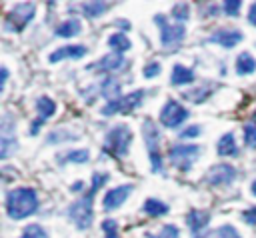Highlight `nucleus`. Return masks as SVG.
Listing matches in <instances>:
<instances>
[{
	"instance_id": "nucleus-10",
	"label": "nucleus",
	"mask_w": 256,
	"mask_h": 238,
	"mask_svg": "<svg viewBox=\"0 0 256 238\" xmlns=\"http://www.w3.org/2000/svg\"><path fill=\"white\" fill-rule=\"evenodd\" d=\"M16 150H18L16 122L12 120V114L6 112V114H2V122H0V158L6 160Z\"/></svg>"
},
{
	"instance_id": "nucleus-40",
	"label": "nucleus",
	"mask_w": 256,
	"mask_h": 238,
	"mask_svg": "<svg viewBox=\"0 0 256 238\" xmlns=\"http://www.w3.org/2000/svg\"><path fill=\"white\" fill-rule=\"evenodd\" d=\"M248 22H250L252 26H256V2L250 4V10H248Z\"/></svg>"
},
{
	"instance_id": "nucleus-33",
	"label": "nucleus",
	"mask_w": 256,
	"mask_h": 238,
	"mask_svg": "<svg viewBox=\"0 0 256 238\" xmlns=\"http://www.w3.org/2000/svg\"><path fill=\"white\" fill-rule=\"evenodd\" d=\"M102 230H104V238H120L118 234V222L114 218H106L102 220Z\"/></svg>"
},
{
	"instance_id": "nucleus-25",
	"label": "nucleus",
	"mask_w": 256,
	"mask_h": 238,
	"mask_svg": "<svg viewBox=\"0 0 256 238\" xmlns=\"http://www.w3.org/2000/svg\"><path fill=\"white\" fill-rule=\"evenodd\" d=\"M194 238H242V236L232 224H222V226L212 228V230H208L204 234H198Z\"/></svg>"
},
{
	"instance_id": "nucleus-30",
	"label": "nucleus",
	"mask_w": 256,
	"mask_h": 238,
	"mask_svg": "<svg viewBox=\"0 0 256 238\" xmlns=\"http://www.w3.org/2000/svg\"><path fill=\"white\" fill-rule=\"evenodd\" d=\"M146 238H180V228L176 224H164L160 228V232H156V234L148 232Z\"/></svg>"
},
{
	"instance_id": "nucleus-13",
	"label": "nucleus",
	"mask_w": 256,
	"mask_h": 238,
	"mask_svg": "<svg viewBox=\"0 0 256 238\" xmlns=\"http://www.w3.org/2000/svg\"><path fill=\"white\" fill-rule=\"evenodd\" d=\"M242 40H244L242 30L232 28V26L216 28V30L206 38V42H210V44H218V46H222V48H226V50L234 48V46H236L238 42H242Z\"/></svg>"
},
{
	"instance_id": "nucleus-7",
	"label": "nucleus",
	"mask_w": 256,
	"mask_h": 238,
	"mask_svg": "<svg viewBox=\"0 0 256 238\" xmlns=\"http://www.w3.org/2000/svg\"><path fill=\"white\" fill-rule=\"evenodd\" d=\"M144 96L146 92L144 90H132L128 94H124L120 100H112V102H106L102 108H100V114L102 116H114V114H130L134 112L136 108L142 106L144 102Z\"/></svg>"
},
{
	"instance_id": "nucleus-26",
	"label": "nucleus",
	"mask_w": 256,
	"mask_h": 238,
	"mask_svg": "<svg viewBox=\"0 0 256 238\" xmlns=\"http://www.w3.org/2000/svg\"><path fill=\"white\" fill-rule=\"evenodd\" d=\"M142 212L146 216H152V218L164 216V214H168V204L158 200V198H146L144 204H142Z\"/></svg>"
},
{
	"instance_id": "nucleus-18",
	"label": "nucleus",
	"mask_w": 256,
	"mask_h": 238,
	"mask_svg": "<svg viewBox=\"0 0 256 238\" xmlns=\"http://www.w3.org/2000/svg\"><path fill=\"white\" fill-rule=\"evenodd\" d=\"M216 152L218 156L222 158H236L240 156V150H238V144H236V138H234V132H226L218 138V144H216Z\"/></svg>"
},
{
	"instance_id": "nucleus-15",
	"label": "nucleus",
	"mask_w": 256,
	"mask_h": 238,
	"mask_svg": "<svg viewBox=\"0 0 256 238\" xmlns=\"http://www.w3.org/2000/svg\"><path fill=\"white\" fill-rule=\"evenodd\" d=\"M126 66V58L122 56V54H116V52H112V54H106V56H102V58H98L96 62H92V64H88V70H96V72H116V70H120V68H124Z\"/></svg>"
},
{
	"instance_id": "nucleus-16",
	"label": "nucleus",
	"mask_w": 256,
	"mask_h": 238,
	"mask_svg": "<svg viewBox=\"0 0 256 238\" xmlns=\"http://www.w3.org/2000/svg\"><path fill=\"white\" fill-rule=\"evenodd\" d=\"M86 52H88V48L82 46V44H66V46H60V48L52 50L50 56H48V62L56 64L60 60H76V58H82Z\"/></svg>"
},
{
	"instance_id": "nucleus-32",
	"label": "nucleus",
	"mask_w": 256,
	"mask_h": 238,
	"mask_svg": "<svg viewBox=\"0 0 256 238\" xmlns=\"http://www.w3.org/2000/svg\"><path fill=\"white\" fill-rule=\"evenodd\" d=\"M18 238H50V236L40 224H28Z\"/></svg>"
},
{
	"instance_id": "nucleus-12",
	"label": "nucleus",
	"mask_w": 256,
	"mask_h": 238,
	"mask_svg": "<svg viewBox=\"0 0 256 238\" xmlns=\"http://www.w3.org/2000/svg\"><path fill=\"white\" fill-rule=\"evenodd\" d=\"M34 108H36V114H38V116L30 122V128H28L30 136H36V134L40 132V128L44 126V122L56 114V102H54L50 96H40V98L36 100V106H34Z\"/></svg>"
},
{
	"instance_id": "nucleus-4",
	"label": "nucleus",
	"mask_w": 256,
	"mask_h": 238,
	"mask_svg": "<svg viewBox=\"0 0 256 238\" xmlns=\"http://www.w3.org/2000/svg\"><path fill=\"white\" fill-rule=\"evenodd\" d=\"M94 192H86L84 196H80L78 200H74L68 208H66V216L68 220L78 228V230H86L92 226L94 222Z\"/></svg>"
},
{
	"instance_id": "nucleus-8",
	"label": "nucleus",
	"mask_w": 256,
	"mask_h": 238,
	"mask_svg": "<svg viewBox=\"0 0 256 238\" xmlns=\"http://www.w3.org/2000/svg\"><path fill=\"white\" fill-rule=\"evenodd\" d=\"M200 152L202 148L198 144H172L170 150H168V158L170 162L180 170V172H188L192 168V164L200 158Z\"/></svg>"
},
{
	"instance_id": "nucleus-29",
	"label": "nucleus",
	"mask_w": 256,
	"mask_h": 238,
	"mask_svg": "<svg viewBox=\"0 0 256 238\" xmlns=\"http://www.w3.org/2000/svg\"><path fill=\"white\" fill-rule=\"evenodd\" d=\"M242 138H244V144L248 148L256 150V114L248 122H244V126H242Z\"/></svg>"
},
{
	"instance_id": "nucleus-1",
	"label": "nucleus",
	"mask_w": 256,
	"mask_h": 238,
	"mask_svg": "<svg viewBox=\"0 0 256 238\" xmlns=\"http://www.w3.org/2000/svg\"><path fill=\"white\" fill-rule=\"evenodd\" d=\"M6 214L12 220H24L32 214H36L40 200H38V192L30 186H16L12 190L6 192Z\"/></svg>"
},
{
	"instance_id": "nucleus-41",
	"label": "nucleus",
	"mask_w": 256,
	"mask_h": 238,
	"mask_svg": "<svg viewBox=\"0 0 256 238\" xmlns=\"http://www.w3.org/2000/svg\"><path fill=\"white\" fill-rule=\"evenodd\" d=\"M70 190H72V192H84V182H82V180H76V182L70 186Z\"/></svg>"
},
{
	"instance_id": "nucleus-36",
	"label": "nucleus",
	"mask_w": 256,
	"mask_h": 238,
	"mask_svg": "<svg viewBox=\"0 0 256 238\" xmlns=\"http://www.w3.org/2000/svg\"><path fill=\"white\" fill-rule=\"evenodd\" d=\"M220 8H222V12L226 14V16H238L240 14V8H242V2L240 0H226L224 4H220Z\"/></svg>"
},
{
	"instance_id": "nucleus-2",
	"label": "nucleus",
	"mask_w": 256,
	"mask_h": 238,
	"mask_svg": "<svg viewBox=\"0 0 256 238\" xmlns=\"http://www.w3.org/2000/svg\"><path fill=\"white\" fill-rule=\"evenodd\" d=\"M132 146V130L128 124H116L112 126L106 136H104V154L112 156V158H124L128 156Z\"/></svg>"
},
{
	"instance_id": "nucleus-42",
	"label": "nucleus",
	"mask_w": 256,
	"mask_h": 238,
	"mask_svg": "<svg viewBox=\"0 0 256 238\" xmlns=\"http://www.w3.org/2000/svg\"><path fill=\"white\" fill-rule=\"evenodd\" d=\"M0 74H2V84H0V88L4 90V88H6V82H8V68L2 66V72H0Z\"/></svg>"
},
{
	"instance_id": "nucleus-27",
	"label": "nucleus",
	"mask_w": 256,
	"mask_h": 238,
	"mask_svg": "<svg viewBox=\"0 0 256 238\" xmlns=\"http://www.w3.org/2000/svg\"><path fill=\"white\" fill-rule=\"evenodd\" d=\"M108 46H110V50H112V52L122 54V52L130 50L132 42H130V38H128L124 32H114V34H110V36H108Z\"/></svg>"
},
{
	"instance_id": "nucleus-22",
	"label": "nucleus",
	"mask_w": 256,
	"mask_h": 238,
	"mask_svg": "<svg viewBox=\"0 0 256 238\" xmlns=\"http://www.w3.org/2000/svg\"><path fill=\"white\" fill-rule=\"evenodd\" d=\"M78 8L88 18H100V16H104L112 8V4L110 2H80Z\"/></svg>"
},
{
	"instance_id": "nucleus-9",
	"label": "nucleus",
	"mask_w": 256,
	"mask_h": 238,
	"mask_svg": "<svg viewBox=\"0 0 256 238\" xmlns=\"http://www.w3.org/2000/svg\"><path fill=\"white\" fill-rule=\"evenodd\" d=\"M188 116H190L188 108H184V106H182L180 102H176L174 98H168V100L164 102V106L160 108L158 120H160V124H162L164 128L176 130V128H180V126L188 120Z\"/></svg>"
},
{
	"instance_id": "nucleus-14",
	"label": "nucleus",
	"mask_w": 256,
	"mask_h": 238,
	"mask_svg": "<svg viewBox=\"0 0 256 238\" xmlns=\"http://www.w3.org/2000/svg\"><path fill=\"white\" fill-rule=\"evenodd\" d=\"M134 192V184H120V186H114L110 188L104 198H102V208L106 212H112V210H118L126 200L128 196Z\"/></svg>"
},
{
	"instance_id": "nucleus-34",
	"label": "nucleus",
	"mask_w": 256,
	"mask_h": 238,
	"mask_svg": "<svg viewBox=\"0 0 256 238\" xmlns=\"http://www.w3.org/2000/svg\"><path fill=\"white\" fill-rule=\"evenodd\" d=\"M108 178H110V174L108 172H100V170H96L94 174H92V184H90V192H98L106 182H108Z\"/></svg>"
},
{
	"instance_id": "nucleus-31",
	"label": "nucleus",
	"mask_w": 256,
	"mask_h": 238,
	"mask_svg": "<svg viewBox=\"0 0 256 238\" xmlns=\"http://www.w3.org/2000/svg\"><path fill=\"white\" fill-rule=\"evenodd\" d=\"M172 18H174L178 24L186 22V20L190 18V6H188L186 2H178V4H174V6H172Z\"/></svg>"
},
{
	"instance_id": "nucleus-20",
	"label": "nucleus",
	"mask_w": 256,
	"mask_h": 238,
	"mask_svg": "<svg viewBox=\"0 0 256 238\" xmlns=\"http://www.w3.org/2000/svg\"><path fill=\"white\" fill-rule=\"evenodd\" d=\"M196 74L192 68L184 66V64H174L172 66V74H170V84L172 86H186L190 82H194Z\"/></svg>"
},
{
	"instance_id": "nucleus-38",
	"label": "nucleus",
	"mask_w": 256,
	"mask_h": 238,
	"mask_svg": "<svg viewBox=\"0 0 256 238\" xmlns=\"http://www.w3.org/2000/svg\"><path fill=\"white\" fill-rule=\"evenodd\" d=\"M200 132H202V128H200L198 124H190V126H186V128L178 134V138H182V140H192V138H198Z\"/></svg>"
},
{
	"instance_id": "nucleus-23",
	"label": "nucleus",
	"mask_w": 256,
	"mask_h": 238,
	"mask_svg": "<svg viewBox=\"0 0 256 238\" xmlns=\"http://www.w3.org/2000/svg\"><path fill=\"white\" fill-rule=\"evenodd\" d=\"M58 164H86L90 160V150L86 148H80V150H68V152H62L56 156Z\"/></svg>"
},
{
	"instance_id": "nucleus-3",
	"label": "nucleus",
	"mask_w": 256,
	"mask_h": 238,
	"mask_svg": "<svg viewBox=\"0 0 256 238\" xmlns=\"http://www.w3.org/2000/svg\"><path fill=\"white\" fill-rule=\"evenodd\" d=\"M142 138H144V146H146V152H148V158H150L152 172H156V174L164 172L162 152H160L162 136H160V128L156 126V122H152L148 118L142 122Z\"/></svg>"
},
{
	"instance_id": "nucleus-11",
	"label": "nucleus",
	"mask_w": 256,
	"mask_h": 238,
	"mask_svg": "<svg viewBox=\"0 0 256 238\" xmlns=\"http://www.w3.org/2000/svg\"><path fill=\"white\" fill-rule=\"evenodd\" d=\"M238 172L232 164H226V162H220V164H214L210 166V170L206 172L204 180L208 186H214V188H220V186H230L234 180H236Z\"/></svg>"
},
{
	"instance_id": "nucleus-28",
	"label": "nucleus",
	"mask_w": 256,
	"mask_h": 238,
	"mask_svg": "<svg viewBox=\"0 0 256 238\" xmlns=\"http://www.w3.org/2000/svg\"><path fill=\"white\" fill-rule=\"evenodd\" d=\"M72 140H78V134L70 128H58V130H52L46 138L48 144H60V142H72Z\"/></svg>"
},
{
	"instance_id": "nucleus-6",
	"label": "nucleus",
	"mask_w": 256,
	"mask_h": 238,
	"mask_svg": "<svg viewBox=\"0 0 256 238\" xmlns=\"http://www.w3.org/2000/svg\"><path fill=\"white\" fill-rule=\"evenodd\" d=\"M154 22H156L158 32H160V46L162 48H166V50L168 48H176V46H180L184 42V38H186L184 24H178V22L170 24L164 14H156Z\"/></svg>"
},
{
	"instance_id": "nucleus-17",
	"label": "nucleus",
	"mask_w": 256,
	"mask_h": 238,
	"mask_svg": "<svg viewBox=\"0 0 256 238\" xmlns=\"http://www.w3.org/2000/svg\"><path fill=\"white\" fill-rule=\"evenodd\" d=\"M208 224H210V212H206V210L192 208V210L186 214V226L192 230L194 236H198Z\"/></svg>"
},
{
	"instance_id": "nucleus-39",
	"label": "nucleus",
	"mask_w": 256,
	"mask_h": 238,
	"mask_svg": "<svg viewBox=\"0 0 256 238\" xmlns=\"http://www.w3.org/2000/svg\"><path fill=\"white\" fill-rule=\"evenodd\" d=\"M242 220H244L246 224H250V226H256V206L244 210V212H242Z\"/></svg>"
},
{
	"instance_id": "nucleus-19",
	"label": "nucleus",
	"mask_w": 256,
	"mask_h": 238,
	"mask_svg": "<svg viewBox=\"0 0 256 238\" xmlns=\"http://www.w3.org/2000/svg\"><path fill=\"white\" fill-rule=\"evenodd\" d=\"M98 90H100V94H102L108 102H112V100H120V98H122L120 82H118V78H116V76H112V74H108V76L100 82Z\"/></svg>"
},
{
	"instance_id": "nucleus-43",
	"label": "nucleus",
	"mask_w": 256,
	"mask_h": 238,
	"mask_svg": "<svg viewBox=\"0 0 256 238\" xmlns=\"http://www.w3.org/2000/svg\"><path fill=\"white\" fill-rule=\"evenodd\" d=\"M250 194H252V196H256V180L250 184Z\"/></svg>"
},
{
	"instance_id": "nucleus-5",
	"label": "nucleus",
	"mask_w": 256,
	"mask_h": 238,
	"mask_svg": "<svg viewBox=\"0 0 256 238\" xmlns=\"http://www.w3.org/2000/svg\"><path fill=\"white\" fill-rule=\"evenodd\" d=\"M34 16H36V4L34 2L14 4L8 10V14L4 16V32H22Z\"/></svg>"
},
{
	"instance_id": "nucleus-21",
	"label": "nucleus",
	"mask_w": 256,
	"mask_h": 238,
	"mask_svg": "<svg viewBox=\"0 0 256 238\" xmlns=\"http://www.w3.org/2000/svg\"><path fill=\"white\" fill-rule=\"evenodd\" d=\"M54 32L60 38H74L82 32V22H80V18H68V20L60 22Z\"/></svg>"
},
{
	"instance_id": "nucleus-35",
	"label": "nucleus",
	"mask_w": 256,
	"mask_h": 238,
	"mask_svg": "<svg viewBox=\"0 0 256 238\" xmlns=\"http://www.w3.org/2000/svg\"><path fill=\"white\" fill-rule=\"evenodd\" d=\"M210 92H212V90H206V88H194L192 92H184V98L192 100L194 104H200V102H204V100L210 96Z\"/></svg>"
},
{
	"instance_id": "nucleus-24",
	"label": "nucleus",
	"mask_w": 256,
	"mask_h": 238,
	"mask_svg": "<svg viewBox=\"0 0 256 238\" xmlns=\"http://www.w3.org/2000/svg\"><path fill=\"white\" fill-rule=\"evenodd\" d=\"M234 68H236V74L248 76V74L256 72V58H254L250 52H240V54L236 56Z\"/></svg>"
},
{
	"instance_id": "nucleus-37",
	"label": "nucleus",
	"mask_w": 256,
	"mask_h": 238,
	"mask_svg": "<svg viewBox=\"0 0 256 238\" xmlns=\"http://www.w3.org/2000/svg\"><path fill=\"white\" fill-rule=\"evenodd\" d=\"M160 72H162V64L156 62V60L144 64V68H142V76H144V78H156Z\"/></svg>"
}]
</instances>
